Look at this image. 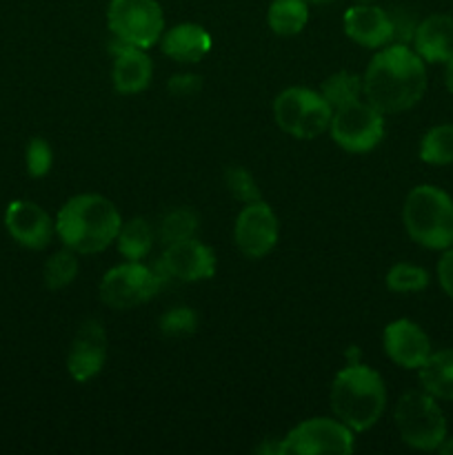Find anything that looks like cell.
Here are the masks:
<instances>
[{
  "label": "cell",
  "instance_id": "1",
  "mask_svg": "<svg viewBox=\"0 0 453 455\" xmlns=\"http://www.w3.org/2000/svg\"><path fill=\"white\" fill-rule=\"evenodd\" d=\"M364 96L382 114H400L422 100L426 89L425 60L409 44L380 49L364 71Z\"/></svg>",
  "mask_w": 453,
  "mask_h": 455
},
{
  "label": "cell",
  "instance_id": "2",
  "mask_svg": "<svg viewBox=\"0 0 453 455\" xmlns=\"http://www.w3.org/2000/svg\"><path fill=\"white\" fill-rule=\"evenodd\" d=\"M123 218L115 204L98 194H80L67 200L56 216V234L76 253L105 251L115 243Z\"/></svg>",
  "mask_w": 453,
  "mask_h": 455
},
{
  "label": "cell",
  "instance_id": "3",
  "mask_svg": "<svg viewBox=\"0 0 453 455\" xmlns=\"http://www.w3.org/2000/svg\"><path fill=\"white\" fill-rule=\"evenodd\" d=\"M386 407V387L380 373L364 364L351 363L331 385V409L340 422L354 431H367L382 418Z\"/></svg>",
  "mask_w": 453,
  "mask_h": 455
},
{
  "label": "cell",
  "instance_id": "4",
  "mask_svg": "<svg viewBox=\"0 0 453 455\" xmlns=\"http://www.w3.org/2000/svg\"><path fill=\"white\" fill-rule=\"evenodd\" d=\"M409 238L426 249L453 247V200L433 185L411 189L402 207Z\"/></svg>",
  "mask_w": 453,
  "mask_h": 455
},
{
  "label": "cell",
  "instance_id": "5",
  "mask_svg": "<svg viewBox=\"0 0 453 455\" xmlns=\"http://www.w3.org/2000/svg\"><path fill=\"white\" fill-rule=\"evenodd\" d=\"M395 427L400 438L417 451H435L447 438V420L426 391H409L395 404Z\"/></svg>",
  "mask_w": 453,
  "mask_h": 455
},
{
  "label": "cell",
  "instance_id": "6",
  "mask_svg": "<svg viewBox=\"0 0 453 455\" xmlns=\"http://www.w3.org/2000/svg\"><path fill=\"white\" fill-rule=\"evenodd\" d=\"M274 118L289 136L298 140H311L327 132L333 109L320 92L306 87H289L275 98Z\"/></svg>",
  "mask_w": 453,
  "mask_h": 455
},
{
  "label": "cell",
  "instance_id": "7",
  "mask_svg": "<svg viewBox=\"0 0 453 455\" xmlns=\"http://www.w3.org/2000/svg\"><path fill=\"white\" fill-rule=\"evenodd\" d=\"M107 22L114 38L140 49L154 47L164 29L163 9L155 0H111Z\"/></svg>",
  "mask_w": 453,
  "mask_h": 455
},
{
  "label": "cell",
  "instance_id": "8",
  "mask_svg": "<svg viewBox=\"0 0 453 455\" xmlns=\"http://www.w3.org/2000/svg\"><path fill=\"white\" fill-rule=\"evenodd\" d=\"M371 102L355 100L333 111L331 132L333 142L349 154H367L376 149L385 138V118Z\"/></svg>",
  "mask_w": 453,
  "mask_h": 455
},
{
  "label": "cell",
  "instance_id": "9",
  "mask_svg": "<svg viewBox=\"0 0 453 455\" xmlns=\"http://www.w3.org/2000/svg\"><path fill=\"white\" fill-rule=\"evenodd\" d=\"M163 284L155 267L129 260L107 271L100 283V300L111 309L127 311L149 302Z\"/></svg>",
  "mask_w": 453,
  "mask_h": 455
},
{
  "label": "cell",
  "instance_id": "10",
  "mask_svg": "<svg viewBox=\"0 0 453 455\" xmlns=\"http://www.w3.org/2000/svg\"><path fill=\"white\" fill-rule=\"evenodd\" d=\"M354 451V429L340 420L331 418H311L291 429L280 444V453L293 455H318Z\"/></svg>",
  "mask_w": 453,
  "mask_h": 455
},
{
  "label": "cell",
  "instance_id": "11",
  "mask_svg": "<svg viewBox=\"0 0 453 455\" xmlns=\"http://www.w3.org/2000/svg\"><path fill=\"white\" fill-rule=\"evenodd\" d=\"M216 253L195 238L180 240V243L167 244L160 260L155 262V271L160 278L180 280V283H200L209 280L216 274Z\"/></svg>",
  "mask_w": 453,
  "mask_h": 455
},
{
  "label": "cell",
  "instance_id": "12",
  "mask_svg": "<svg viewBox=\"0 0 453 455\" xmlns=\"http://www.w3.org/2000/svg\"><path fill=\"white\" fill-rule=\"evenodd\" d=\"M278 235V218H275L274 209L269 204L262 203V200L244 204L234 227L235 244H238L244 256L251 258V260L266 256L269 251H274Z\"/></svg>",
  "mask_w": 453,
  "mask_h": 455
},
{
  "label": "cell",
  "instance_id": "13",
  "mask_svg": "<svg viewBox=\"0 0 453 455\" xmlns=\"http://www.w3.org/2000/svg\"><path fill=\"white\" fill-rule=\"evenodd\" d=\"M107 360V333L98 320H84L71 342L67 369L76 382H87L102 371Z\"/></svg>",
  "mask_w": 453,
  "mask_h": 455
},
{
  "label": "cell",
  "instance_id": "14",
  "mask_svg": "<svg viewBox=\"0 0 453 455\" xmlns=\"http://www.w3.org/2000/svg\"><path fill=\"white\" fill-rule=\"evenodd\" d=\"M4 227L20 247L34 249V251L47 247L56 231V222L52 220V216L29 200H16L9 204L4 212Z\"/></svg>",
  "mask_w": 453,
  "mask_h": 455
},
{
  "label": "cell",
  "instance_id": "15",
  "mask_svg": "<svg viewBox=\"0 0 453 455\" xmlns=\"http://www.w3.org/2000/svg\"><path fill=\"white\" fill-rule=\"evenodd\" d=\"M382 345L385 354L402 369H420L431 355L429 336L411 320H395L386 324Z\"/></svg>",
  "mask_w": 453,
  "mask_h": 455
},
{
  "label": "cell",
  "instance_id": "16",
  "mask_svg": "<svg viewBox=\"0 0 453 455\" xmlns=\"http://www.w3.org/2000/svg\"><path fill=\"white\" fill-rule=\"evenodd\" d=\"M345 34L367 49H380L393 40V25L385 9L371 3H358L345 12Z\"/></svg>",
  "mask_w": 453,
  "mask_h": 455
},
{
  "label": "cell",
  "instance_id": "17",
  "mask_svg": "<svg viewBox=\"0 0 453 455\" xmlns=\"http://www.w3.org/2000/svg\"><path fill=\"white\" fill-rule=\"evenodd\" d=\"M111 53H114V89L118 93H140L149 87L151 76H154V65L147 56L145 49L133 47V44L123 43L115 38L111 43Z\"/></svg>",
  "mask_w": 453,
  "mask_h": 455
},
{
  "label": "cell",
  "instance_id": "18",
  "mask_svg": "<svg viewBox=\"0 0 453 455\" xmlns=\"http://www.w3.org/2000/svg\"><path fill=\"white\" fill-rule=\"evenodd\" d=\"M413 52L425 62H447L453 58V18L433 13L417 22Z\"/></svg>",
  "mask_w": 453,
  "mask_h": 455
},
{
  "label": "cell",
  "instance_id": "19",
  "mask_svg": "<svg viewBox=\"0 0 453 455\" xmlns=\"http://www.w3.org/2000/svg\"><path fill=\"white\" fill-rule=\"evenodd\" d=\"M163 52L176 62L194 65L200 62L211 52V36L203 25L195 22H182L169 29L163 38Z\"/></svg>",
  "mask_w": 453,
  "mask_h": 455
},
{
  "label": "cell",
  "instance_id": "20",
  "mask_svg": "<svg viewBox=\"0 0 453 455\" xmlns=\"http://www.w3.org/2000/svg\"><path fill=\"white\" fill-rule=\"evenodd\" d=\"M422 389L440 400H453V349L435 351L420 367Z\"/></svg>",
  "mask_w": 453,
  "mask_h": 455
},
{
  "label": "cell",
  "instance_id": "21",
  "mask_svg": "<svg viewBox=\"0 0 453 455\" xmlns=\"http://www.w3.org/2000/svg\"><path fill=\"white\" fill-rule=\"evenodd\" d=\"M155 231L154 227L149 225V220L145 218H133L127 225L120 227L118 238H115V244H118L120 256L127 258L131 262H140L149 256V251L154 249Z\"/></svg>",
  "mask_w": 453,
  "mask_h": 455
},
{
  "label": "cell",
  "instance_id": "22",
  "mask_svg": "<svg viewBox=\"0 0 453 455\" xmlns=\"http://www.w3.org/2000/svg\"><path fill=\"white\" fill-rule=\"evenodd\" d=\"M266 20H269L271 31L278 36L300 34L309 20L306 0H274L266 12Z\"/></svg>",
  "mask_w": 453,
  "mask_h": 455
},
{
  "label": "cell",
  "instance_id": "23",
  "mask_svg": "<svg viewBox=\"0 0 453 455\" xmlns=\"http://www.w3.org/2000/svg\"><path fill=\"white\" fill-rule=\"evenodd\" d=\"M324 100L331 105V109H340V107L349 105V102L360 100V96L364 93L362 78L358 74H351V71H338V74L329 76L327 80L320 87Z\"/></svg>",
  "mask_w": 453,
  "mask_h": 455
},
{
  "label": "cell",
  "instance_id": "24",
  "mask_svg": "<svg viewBox=\"0 0 453 455\" xmlns=\"http://www.w3.org/2000/svg\"><path fill=\"white\" fill-rule=\"evenodd\" d=\"M420 158L426 164L453 163V124H438L425 133L420 142Z\"/></svg>",
  "mask_w": 453,
  "mask_h": 455
},
{
  "label": "cell",
  "instance_id": "25",
  "mask_svg": "<svg viewBox=\"0 0 453 455\" xmlns=\"http://www.w3.org/2000/svg\"><path fill=\"white\" fill-rule=\"evenodd\" d=\"M200 229L198 213L191 212V209H173L160 222V240L164 244L180 243V240L194 238L195 231Z\"/></svg>",
  "mask_w": 453,
  "mask_h": 455
},
{
  "label": "cell",
  "instance_id": "26",
  "mask_svg": "<svg viewBox=\"0 0 453 455\" xmlns=\"http://www.w3.org/2000/svg\"><path fill=\"white\" fill-rule=\"evenodd\" d=\"M78 275V258H76L74 249H62L56 251L44 265V284L53 291L58 289H65L67 284H71Z\"/></svg>",
  "mask_w": 453,
  "mask_h": 455
},
{
  "label": "cell",
  "instance_id": "27",
  "mask_svg": "<svg viewBox=\"0 0 453 455\" xmlns=\"http://www.w3.org/2000/svg\"><path fill=\"white\" fill-rule=\"evenodd\" d=\"M429 284V274L426 269L409 262H398L386 274V287L393 293H416L426 289Z\"/></svg>",
  "mask_w": 453,
  "mask_h": 455
},
{
  "label": "cell",
  "instance_id": "28",
  "mask_svg": "<svg viewBox=\"0 0 453 455\" xmlns=\"http://www.w3.org/2000/svg\"><path fill=\"white\" fill-rule=\"evenodd\" d=\"M158 327L164 338L191 336L198 329V314L194 309H189V307H173V309L164 311Z\"/></svg>",
  "mask_w": 453,
  "mask_h": 455
},
{
  "label": "cell",
  "instance_id": "29",
  "mask_svg": "<svg viewBox=\"0 0 453 455\" xmlns=\"http://www.w3.org/2000/svg\"><path fill=\"white\" fill-rule=\"evenodd\" d=\"M225 182H226V189H229V194L234 196L235 200H240V203L249 204V203H256V200H260V189H258L256 180H253V176L244 167L226 169Z\"/></svg>",
  "mask_w": 453,
  "mask_h": 455
},
{
  "label": "cell",
  "instance_id": "30",
  "mask_svg": "<svg viewBox=\"0 0 453 455\" xmlns=\"http://www.w3.org/2000/svg\"><path fill=\"white\" fill-rule=\"evenodd\" d=\"M53 164V154L52 147L43 138H34V140L27 145V172L34 178L47 176L49 169Z\"/></svg>",
  "mask_w": 453,
  "mask_h": 455
},
{
  "label": "cell",
  "instance_id": "31",
  "mask_svg": "<svg viewBox=\"0 0 453 455\" xmlns=\"http://www.w3.org/2000/svg\"><path fill=\"white\" fill-rule=\"evenodd\" d=\"M391 16V25H393V40L391 43H400V44H409L413 43V36H416V18L411 16L404 9H393L389 13Z\"/></svg>",
  "mask_w": 453,
  "mask_h": 455
},
{
  "label": "cell",
  "instance_id": "32",
  "mask_svg": "<svg viewBox=\"0 0 453 455\" xmlns=\"http://www.w3.org/2000/svg\"><path fill=\"white\" fill-rule=\"evenodd\" d=\"M200 87H203V78L195 74H176V76H171L167 83L169 93H171V96H178V98L195 96V93L200 92Z\"/></svg>",
  "mask_w": 453,
  "mask_h": 455
},
{
  "label": "cell",
  "instance_id": "33",
  "mask_svg": "<svg viewBox=\"0 0 453 455\" xmlns=\"http://www.w3.org/2000/svg\"><path fill=\"white\" fill-rule=\"evenodd\" d=\"M438 280L442 291L453 300V247L444 249V256L438 262Z\"/></svg>",
  "mask_w": 453,
  "mask_h": 455
},
{
  "label": "cell",
  "instance_id": "34",
  "mask_svg": "<svg viewBox=\"0 0 453 455\" xmlns=\"http://www.w3.org/2000/svg\"><path fill=\"white\" fill-rule=\"evenodd\" d=\"M444 65H447V67H444V84H447L449 92L453 93V58H451V60L444 62Z\"/></svg>",
  "mask_w": 453,
  "mask_h": 455
},
{
  "label": "cell",
  "instance_id": "35",
  "mask_svg": "<svg viewBox=\"0 0 453 455\" xmlns=\"http://www.w3.org/2000/svg\"><path fill=\"white\" fill-rule=\"evenodd\" d=\"M438 451L442 453V455H453V438H451V440H447V438H444V443L440 444V447H438Z\"/></svg>",
  "mask_w": 453,
  "mask_h": 455
},
{
  "label": "cell",
  "instance_id": "36",
  "mask_svg": "<svg viewBox=\"0 0 453 455\" xmlns=\"http://www.w3.org/2000/svg\"><path fill=\"white\" fill-rule=\"evenodd\" d=\"M306 3H314V4H324V3H331V0H306Z\"/></svg>",
  "mask_w": 453,
  "mask_h": 455
},
{
  "label": "cell",
  "instance_id": "37",
  "mask_svg": "<svg viewBox=\"0 0 453 455\" xmlns=\"http://www.w3.org/2000/svg\"><path fill=\"white\" fill-rule=\"evenodd\" d=\"M355 3H373V0H355Z\"/></svg>",
  "mask_w": 453,
  "mask_h": 455
}]
</instances>
